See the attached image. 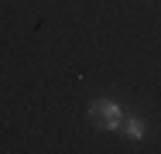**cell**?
<instances>
[{
    "label": "cell",
    "mask_w": 161,
    "mask_h": 154,
    "mask_svg": "<svg viewBox=\"0 0 161 154\" xmlns=\"http://www.w3.org/2000/svg\"><path fill=\"white\" fill-rule=\"evenodd\" d=\"M120 130L127 134L130 140H144V134H147V123L141 120V117H124V123H120Z\"/></svg>",
    "instance_id": "obj_2"
},
{
    "label": "cell",
    "mask_w": 161,
    "mask_h": 154,
    "mask_svg": "<svg viewBox=\"0 0 161 154\" xmlns=\"http://www.w3.org/2000/svg\"><path fill=\"white\" fill-rule=\"evenodd\" d=\"M89 120H93L96 130H120L124 110H120V103H113V99H96V103L89 106Z\"/></svg>",
    "instance_id": "obj_1"
}]
</instances>
